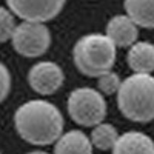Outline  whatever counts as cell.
Returning a JSON list of instances; mask_svg holds the SVG:
<instances>
[{"mask_svg": "<svg viewBox=\"0 0 154 154\" xmlns=\"http://www.w3.org/2000/svg\"><path fill=\"white\" fill-rule=\"evenodd\" d=\"M17 134L31 145H54L62 136L65 120L60 109L46 100H28L16 109Z\"/></svg>", "mask_w": 154, "mask_h": 154, "instance_id": "obj_1", "label": "cell"}, {"mask_svg": "<svg viewBox=\"0 0 154 154\" xmlns=\"http://www.w3.org/2000/svg\"><path fill=\"white\" fill-rule=\"evenodd\" d=\"M117 105L128 120L139 123L154 120V75L151 72H134L122 80Z\"/></svg>", "mask_w": 154, "mask_h": 154, "instance_id": "obj_2", "label": "cell"}, {"mask_svg": "<svg viewBox=\"0 0 154 154\" xmlns=\"http://www.w3.org/2000/svg\"><path fill=\"white\" fill-rule=\"evenodd\" d=\"M116 43L106 34H86L80 37L72 49L75 68L88 77H99L116 63Z\"/></svg>", "mask_w": 154, "mask_h": 154, "instance_id": "obj_3", "label": "cell"}, {"mask_svg": "<svg viewBox=\"0 0 154 154\" xmlns=\"http://www.w3.org/2000/svg\"><path fill=\"white\" fill-rule=\"evenodd\" d=\"M68 112L71 119L82 126H96L106 116V102L99 89L77 88L68 97Z\"/></svg>", "mask_w": 154, "mask_h": 154, "instance_id": "obj_4", "label": "cell"}, {"mask_svg": "<svg viewBox=\"0 0 154 154\" xmlns=\"http://www.w3.org/2000/svg\"><path fill=\"white\" fill-rule=\"evenodd\" d=\"M12 46L23 57L34 59L43 56L51 45V32L43 22L23 20L12 34Z\"/></svg>", "mask_w": 154, "mask_h": 154, "instance_id": "obj_5", "label": "cell"}, {"mask_svg": "<svg viewBox=\"0 0 154 154\" xmlns=\"http://www.w3.org/2000/svg\"><path fill=\"white\" fill-rule=\"evenodd\" d=\"M66 0H6L8 8L22 20L48 22L60 14Z\"/></svg>", "mask_w": 154, "mask_h": 154, "instance_id": "obj_6", "label": "cell"}, {"mask_svg": "<svg viewBox=\"0 0 154 154\" xmlns=\"http://www.w3.org/2000/svg\"><path fill=\"white\" fill-rule=\"evenodd\" d=\"M29 86L40 96H51L65 82V74L56 62H37L28 72Z\"/></svg>", "mask_w": 154, "mask_h": 154, "instance_id": "obj_7", "label": "cell"}, {"mask_svg": "<svg viewBox=\"0 0 154 154\" xmlns=\"http://www.w3.org/2000/svg\"><path fill=\"white\" fill-rule=\"evenodd\" d=\"M139 25L128 16V14H117L114 16L108 25L105 34L116 43L117 48H130L137 42L139 35Z\"/></svg>", "mask_w": 154, "mask_h": 154, "instance_id": "obj_8", "label": "cell"}, {"mask_svg": "<svg viewBox=\"0 0 154 154\" xmlns=\"http://www.w3.org/2000/svg\"><path fill=\"white\" fill-rule=\"evenodd\" d=\"M112 152L117 154H136V152H143V154H154V140L140 131H128L119 136L116 142Z\"/></svg>", "mask_w": 154, "mask_h": 154, "instance_id": "obj_9", "label": "cell"}, {"mask_svg": "<svg viewBox=\"0 0 154 154\" xmlns=\"http://www.w3.org/2000/svg\"><path fill=\"white\" fill-rule=\"evenodd\" d=\"M93 148L91 137L80 130L66 131L54 143V152L57 154H91Z\"/></svg>", "mask_w": 154, "mask_h": 154, "instance_id": "obj_10", "label": "cell"}, {"mask_svg": "<svg viewBox=\"0 0 154 154\" xmlns=\"http://www.w3.org/2000/svg\"><path fill=\"white\" fill-rule=\"evenodd\" d=\"M126 62L134 72L154 71V45L149 42H136L130 46Z\"/></svg>", "mask_w": 154, "mask_h": 154, "instance_id": "obj_11", "label": "cell"}, {"mask_svg": "<svg viewBox=\"0 0 154 154\" xmlns=\"http://www.w3.org/2000/svg\"><path fill=\"white\" fill-rule=\"evenodd\" d=\"M125 11L139 26L154 29V0H125Z\"/></svg>", "mask_w": 154, "mask_h": 154, "instance_id": "obj_12", "label": "cell"}, {"mask_svg": "<svg viewBox=\"0 0 154 154\" xmlns=\"http://www.w3.org/2000/svg\"><path fill=\"white\" fill-rule=\"evenodd\" d=\"M117 139H119V133L111 123L100 122L99 125L93 126L91 142H93L94 148L102 149V151H108V149L112 151L116 142H117Z\"/></svg>", "mask_w": 154, "mask_h": 154, "instance_id": "obj_13", "label": "cell"}, {"mask_svg": "<svg viewBox=\"0 0 154 154\" xmlns=\"http://www.w3.org/2000/svg\"><path fill=\"white\" fill-rule=\"evenodd\" d=\"M122 85V80L117 72H114L112 69L100 74L97 77V89L103 96H112L119 93V88Z\"/></svg>", "mask_w": 154, "mask_h": 154, "instance_id": "obj_14", "label": "cell"}, {"mask_svg": "<svg viewBox=\"0 0 154 154\" xmlns=\"http://www.w3.org/2000/svg\"><path fill=\"white\" fill-rule=\"evenodd\" d=\"M16 22H14V16L11 14V11L0 6V43L8 42L9 38H12L16 29Z\"/></svg>", "mask_w": 154, "mask_h": 154, "instance_id": "obj_15", "label": "cell"}, {"mask_svg": "<svg viewBox=\"0 0 154 154\" xmlns=\"http://www.w3.org/2000/svg\"><path fill=\"white\" fill-rule=\"evenodd\" d=\"M11 89V74L8 68L0 62V103L8 97Z\"/></svg>", "mask_w": 154, "mask_h": 154, "instance_id": "obj_16", "label": "cell"}]
</instances>
